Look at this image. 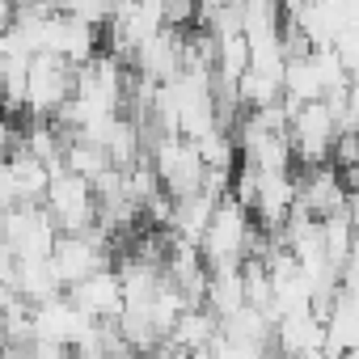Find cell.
<instances>
[{"instance_id":"4fadbf2b","label":"cell","mask_w":359,"mask_h":359,"mask_svg":"<svg viewBox=\"0 0 359 359\" xmlns=\"http://www.w3.org/2000/svg\"><path fill=\"white\" fill-rule=\"evenodd\" d=\"M131 68H135V76L148 81V85L173 81L177 72H182V34L165 26L161 34H152V39L131 55Z\"/></svg>"},{"instance_id":"44dd1931","label":"cell","mask_w":359,"mask_h":359,"mask_svg":"<svg viewBox=\"0 0 359 359\" xmlns=\"http://www.w3.org/2000/svg\"><path fill=\"white\" fill-rule=\"evenodd\" d=\"M13 275H18V254L9 250V241L0 237V292L13 287Z\"/></svg>"},{"instance_id":"7402d4cb","label":"cell","mask_w":359,"mask_h":359,"mask_svg":"<svg viewBox=\"0 0 359 359\" xmlns=\"http://www.w3.org/2000/svg\"><path fill=\"white\" fill-rule=\"evenodd\" d=\"M13 114H5L0 110V165L9 161V152H13V144H18V131H13V123H9Z\"/></svg>"},{"instance_id":"52a82bcc","label":"cell","mask_w":359,"mask_h":359,"mask_svg":"<svg viewBox=\"0 0 359 359\" xmlns=\"http://www.w3.org/2000/svg\"><path fill=\"white\" fill-rule=\"evenodd\" d=\"M0 237L18 258H51L60 229L51 224L43 203H13L9 212H0Z\"/></svg>"},{"instance_id":"277c9868","label":"cell","mask_w":359,"mask_h":359,"mask_svg":"<svg viewBox=\"0 0 359 359\" xmlns=\"http://www.w3.org/2000/svg\"><path fill=\"white\" fill-rule=\"evenodd\" d=\"M72 89H76V68L55 60V55H34L30 60V72H26V110L30 118H55L68 102H72Z\"/></svg>"},{"instance_id":"9c48e42d","label":"cell","mask_w":359,"mask_h":359,"mask_svg":"<svg viewBox=\"0 0 359 359\" xmlns=\"http://www.w3.org/2000/svg\"><path fill=\"white\" fill-rule=\"evenodd\" d=\"M296 212V173L292 169H258V187H254V203L250 216L258 220L262 233H279L287 224V216Z\"/></svg>"},{"instance_id":"4316f807","label":"cell","mask_w":359,"mask_h":359,"mask_svg":"<svg viewBox=\"0 0 359 359\" xmlns=\"http://www.w3.org/2000/svg\"><path fill=\"white\" fill-rule=\"evenodd\" d=\"M355 140H359V135H355Z\"/></svg>"},{"instance_id":"5b68a950","label":"cell","mask_w":359,"mask_h":359,"mask_svg":"<svg viewBox=\"0 0 359 359\" xmlns=\"http://www.w3.org/2000/svg\"><path fill=\"white\" fill-rule=\"evenodd\" d=\"M287 140H292V156L313 169V165H330L334 144H338V123L330 114L325 102H304L287 114Z\"/></svg>"},{"instance_id":"603a6c76","label":"cell","mask_w":359,"mask_h":359,"mask_svg":"<svg viewBox=\"0 0 359 359\" xmlns=\"http://www.w3.org/2000/svg\"><path fill=\"white\" fill-rule=\"evenodd\" d=\"M144 359H191L187 351H177V346H169V342H161L152 355H144Z\"/></svg>"},{"instance_id":"cb8c5ba5","label":"cell","mask_w":359,"mask_h":359,"mask_svg":"<svg viewBox=\"0 0 359 359\" xmlns=\"http://www.w3.org/2000/svg\"><path fill=\"white\" fill-rule=\"evenodd\" d=\"M309 5V0H279V9H283V18H296L300 9Z\"/></svg>"},{"instance_id":"7a4b0ae2","label":"cell","mask_w":359,"mask_h":359,"mask_svg":"<svg viewBox=\"0 0 359 359\" xmlns=\"http://www.w3.org/2000/svg\"><path fill=\"white\" fill-rule=\"evenodd\" d=\"M148 165L156 173V182L161 191L177 203V199H187V195H199L208 187V165L199 156V148L182 135H156L148 144Z\"/></svg>"},{"instance_id":"30bf717a","label":"cell","mask_w":359,"mask_h":359,"mask_svg":"<svg viewBox=\"0 0 359 359\" xmlns=\"http://www.w3.org/2000/svg\"><path fill=\"white\" fill-rule=\"evenodd\" d=\"M93 321L72 304V296H55V300H43L30 309V330H34V342H55V346H76L85 338Z\"/></svg>"},{"instance_id":"d6986e66","label":"cell","mask_w":359,"mask_h":359,"mask_svg":"<svg viewBox=\"0 0 359 359\" xmlns=\"http://www.w3.org/2000/svg\"><path fill=\"white\" fill-rule=\"evenodd\" d=\"M64 169L81 173L85 182H97L102 173H110V169H118V165L110 161V152H106L102 144H89V140H68V144H64Z\"/></svg>"},{"instance_id":"8992f818","label":"cell","mask_w":359,"mask_h":359,"mask_svg":"<svg viewBox=\"0 0 359 359\" xmlns=\"http://www.w3.org/2000/svg\"><path fill=\"white\" fill-rule=\"evenodd\" d=\"M51 266H55L64 292L76 287L81 279L106 271V266H110V233H102V229H89V233H60V237H55V250H51Z\"/></svg>"},{"instance_id":"8fae6325","label":"cell","mask_w":359,"mask_h":359,"mask_svg":"<svg viewBox=\"0 0 359 359\" xmlns=\"http://www.w3.org/2000/svg\"><path fill=\"white\" fill-rule=\"evenodd\" d=\"M296 208L313 220H330L346 208V182L334 165H313L304 177H296Z\"/></svg>"},{"instance_id":"6da1fadb","label":"cell","mask_w":359,"mask_h":359,"mask_svg":"<svg viewBox=\"0 0 359 359\" xmlns=\"http://www.w3.org/2000/svg\"><path fill=\"white\" fill-rule=\"evenodd\" d=\"M258 224L250 216V208H241L233 195L220 199V208L212 212L208 229H203V241H199V258L208 271L216 266H241L254 250H258Z\"/></svg>"},{"instance_id":"ffe728a7","label":"cell","mask_w":359,"mask_h":359,"mask_svg":"<svg viewBox=\"0 0 359 359\" xmlns=\"http://www.w3.org/2000/svg\"><path fill=\"white\" fill-rule=\"evenodd\" d=\"M195 5L199 0H161V9H165V26L169 30H182L195 22Z\"/></svg>"},{"instance_id":"d4e9b609","label":"cell","mask_w":359,"mask_h":359,"mask_svg":"<svg viewBox=\"0 0 359 359\" xmlns=\"http://www.w3.org/2000/svg\"><path fill=\"white\" fill-rule=\"evenodd\" d=\"M9 346V321H5V304H0V351Z\"/></svg>"},{"instance_id":"484cf974","label":"cell","mask_w":359,"mask_h":359,"mask_svg":"<svg viewBox=\"0 0 359 359\" xmlns=\"http://www.w3.org/2000/svg\"><path fill=\"white\" fill-rule=\"evenodd\" d=\"M241 5H254V0H241Z\"/></svg>"},{"instance_id":"e0dca14e","label":"cell","mask_w":359,"mask_h":359,"mask_svg":"<svg viewBox=\"0 0 359 359\" xmlns=\"http://www.w3.org/2000/svg\"><path fill=\"white\" fill-rule=\"evenodd\" d=\"M5 169H9V182H13L18 203H43L47 182H51V169H47L39 156H30V152L13 148V152H9V161H5Z\"/></svg>"},{"instance_id":"ba28073f","label":"cell","mask_w":359,"mask_h":359,"mask_svg":"<svg viewBox=\"0 0 359 359\" xmlns=\"http://www.w3.org/2000/svg\"><path fill=\"white\" fill-rule=\"evenodd\" d=\"M72 97H85L93 106H106V110H123V102H127V68H123V60H114L102 47L89 64L76 68Z\"/></svg>"},{"instance_id":"5bb4252c","label":"cell","mask_w":359,"mask_h":359,"mask_svg":"<svg viewBox=\"0 0 359 359\" xmlns=\"http://www.w3.org/2000/svg\"><path fill=\"white\" fill-rule=\"evenodd\" d=\"M68 296H72V304L89 321H118V313H123V283H118V271L114 266L81 279L76 287H68Z\"/></svg>"},{"instance_id":"ac0fdd59","label":"cell","mask_w":359,"mask_h":359,"mask_svg":"<svg viewBox=\"0 0 359 359\" xmlns=\"http://www.w3.org/2000/svg\"><path fill=\"white\" fill-rule=\"evenodd\" d=\"M245 304V283H241V266H216L208 271V292H203V309L216 313L220 321L229 313H237Z\"/></svg>"},{"instance_id":"9a60e30c","label":"cell","mask_w":359,"mask_h":359,"mask_svg":"<svg viewBox=\"0 0 359 359\" xmlns=\"http://www.w3.org/2000/svg\"><path fill=\"white\" fill-rule=\"evenodd\" d=\"M216 338H220V317L216 313H208L203 304H191L182 317L173 321V330H169V346H177V351H187L191 359H203L212 346H216Z\"/></svg>"},{"instance_id":"3957f363","label":"cell","mask_w":359,"mask_h":359,"mask_svg":"<svg viewBox=\"0 0 359 359\" xmlns=\"http://www.w3.org/2000/svg\"><path fill=\"white\" fill-rule=\"evenodd\" d=\"M43 208H47V216H51V224L60 233H89V229H97V195H93V182H85L81 173H72L64 165L51 169Z\"/></svg>"},{"instance_id":"7c38bea8","label":"cell","mask_w":359,"mask_h":359,"mask_svg":"<svg viewBox=\"0 0 359 359\" xmlns=\"http://www.w3.org/2000/svg\"><path fill=\"white\" fill-rule=\"evenodd\" d=\"M325 325V359H342L346 351L359 346V287H342L334 292L330 309L321 313Z\"/></svg>"},{"instance_id":"2e32d148","label":"cell","mask_w":359,"mask_h":359,"mask_svg":"<svg viewBox=\"0 0 359 359\" xmlns=\"http://www.w3.org/2000/svg\"><path fill=\"white\" fill-rule=\"evenodd\" d=\"M9 292L34 309V304H43V300L64 296V283H60L51 258H18V275H13V287H9Z\"/></svg>"}]
</instances>
